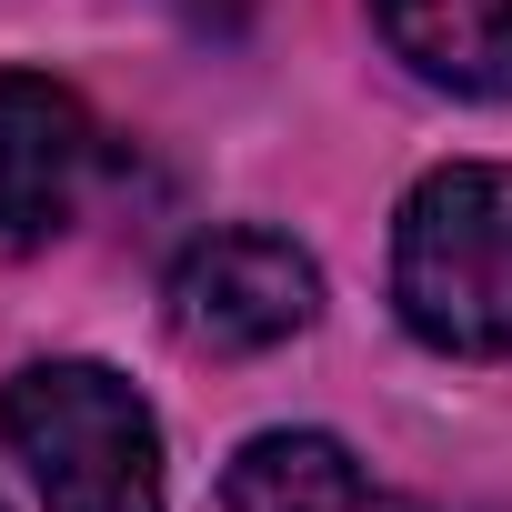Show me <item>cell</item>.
<instances>
[{
	"label": "cell",
	"instance_id": "cell-6",
	"mask_svg": "<svg viewBox=\"0 0 512 512\" xmlns=\"http://www.w3.org/2000/svg\"><path fill=\"white\" fill-rule=\"evenodd\" d=\"M372 21L422 81L512 101V0H372Z\"/></svg>",
	"mask_w": 512,
	"mask_h": 512
},
{
	"label": "cell",
	"instance_id": "cell-5",
	"mask_svg": "<svg viewBox=\"0 0 512 512\" xmlns=\"http://www.w3.org/2000/svg\"><path fill=\"white\" fill-rule=\"evenodd\" d=\"M221 512H422V502L382 492L332 432H262L221 472Z\"/></svg>",
	"mask_w": 512,
	"mask_h": 512
},
{
	"label": "cell",
	"instance_id": "cell-2",
	"mask_svg": "<svg viewBox=\"0 0 512 512\" xmlns=\"http://www.w3.org/2000/svg\"><path fill=\"white\" fill-rule=\"evenodd\" d=\"M0 432L51 512H161V422L101 362H31L0 392Z\"/></svg>",
	"mask_w": 512,
	"mask_h": 512
},
{
	"label": "cell",
	"instance_id": "cell-3",
	"mask_svg": "<svg viewBox=\"0 0 512 512\" xmlns=\"http://www.w3.org/2000/svg\"><path fill=\"white\" fill-rule=\"evenodd\" d=\"M312 312H322V272L282 231H201L171 262V322L201 352H272Z\"/></svg>",
	"mask_w": 512,
	"mask_h": 512
},
{
	"label": "cell",
	"instance_id": "cell-4",
	"mask_svg": "<svg viewBox=\"0 0 512 512\" xmlns=\"http://www.w3.org/2000/svg\"><path fill=\"white\" fill-rule=\"evenodd\" d=\"M91 171V121L61 81L0 71V251H31L71 221Z\"/></svg>",
	"mask_w": 512,
	"mask_h": 512
},
{
	"label": "cell",
	"instance_id": "cell-1",
	"mask_svg": "<svg viewBox=\"0 0 512 512\" xmlns=\"http://www.w3.org/2000/svg\"><path fill=\"white\" fill-rule=\"evenodd\" d=\"M392 302L432 352H512V171L452 161L402 201Z\"/></svg>",
	"mask_w": 512,
	"mask_h": 512
}]
</instances>
